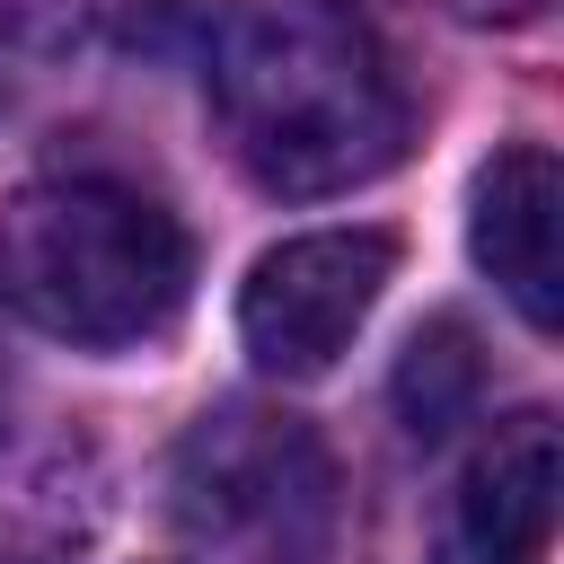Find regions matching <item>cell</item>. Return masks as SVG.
I'll return each mask as SVG.
<instances>
[{
    "label": "cell",
    "instance_id": "cell-1",
    "mask_svg": "<svg viewBox=\"0 0 564 564\" xmlns=\"http://www.w3.org/2000/svg\"><path fill=\"white\" fill-rule=\"evenodd\" d=\"M212 106L264 194H344L397 167L405 88L352 0H229L212 35Z\"/></svg>",
    "mask_w": 564,
    "mask_h": 564
},
{
    "label": "cell",
    "instance_id": "cell-2",
    "mask_svg": "<svg viewBox=\"0 0 564 564\" xmlns=\"http://www.w3.org/2000/svg\"><path fill=\"white\" fill-rule=\"evenodd\" d=\"M194 247L123 176H44L0 203V308L62 344H141L185 308Z\"/></svg>",
    "mask_w": 564,
    "mask_h": 564
},
{
    "label": "cell",
    "instance_id": "cell-3",
    "mask_svg": "<svg viewBox=\"0 0 564 564\" xmlns=\"http://www.w3.org/2000/svg\"><path fill=\"white\" fill-rule=\"evenodd\" d=\"M176 520L247 564H308L335 529V458L291 405H212L167 467Z\"/></svg>",
    "mask_w": 564,
    "mask_h": 564
},
{
    "label": "cell",
    "instance_id": "cell-4",
    "mask_svg": "<svg viewBox=\"0 0 564 564\" xmlns=\"http://www.w3.org/2000/svg\"><path fill=\"white\" fill-rule=\"evenodd\" d=\"M388 273H397L388 229H308V238H282L273 256H256V273L238 291V335H247L256 370L317 379L361 335Z\"/></svg>",
    "mask_w": 564,
    "mask_h": 564
},
{
    "label": "cell",
    "instance_id": "cell-5",
    "mask_svg": "<svg viewBox=\"0 0 564 564\" xmlns=\"http://www.w3.org/2000/svg\"><path fill=\"white\" fill-rule=\"evenodd\" d=\"M555 485H564L555 414L529 405V414L494 423V441L458 467V485L441 502L432 564H538L555 538Z\"/></svg>",
    "mask_w": 564,
    "mask_h": 564
},
{
    "label": "cell",
    "instance_id": "cell-6",
    "mask_svg": "<svg viewBox=\"0 0 564 564\" xmlns=\"http://www.w3.org/2000/svg\"><path fill=\"white\" fill-rule=\"evenodd\" d=\"M555 212H564L555 150H546V141H511V150H494V167L476 176L467 238H476V264L502 282V300H511L538 335L564 317V282H555Z\"/></svg>",
    "mask_w": 564,
    "mask_h": 564
},
{
    "label": "cell",
    "instance_id": "cell-7",
    "mask_svg": "<svg viewBox=\"0 0 564 564\" xmlns=\"http://www.w3.org/2000/svg\"><path fill=\"white\" fill-rule=\"evenodd\" d=\"M388 397H397V423H405L414 441L458 432V423L476 414V397H485V352H476L467 317H432V326H414V344L397 352Z\"/></svg>",
    "mask_w": 564,
    "mask_h": 564
},
{
    "label": "cell",
    "instance_id": "cell-8",
    "mask_svg": "<svg viewBox=\"0 0 564 564\" xmlns=\"http://www.w3.org/2000/svg\"><path fill=\"white\" fill-rule=\"evenodd\" d=\"M449 18H467V26H520V18H538L546 0H441Z\"/></svg>",
    "mask_w": 564,
    "mask_h": 564
},
{
    "label": "cell",
    "instance_id": "cell-9",
    "mask_svg": "<svg viewBox=\"0 0 564 564\" xmlns=\"http://www.w3.org/2000/svg\"><path fill=\"white\" fill-rule=\"evenodd\" d=\"M0 414H9V361H0Z\"/></svg>",
    "mask_w": 564,
    "mask_h": 564
}]
</instances>
